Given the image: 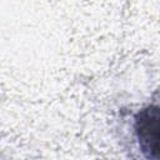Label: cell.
<instances>
[{
	"instance_id": "1",
	"label": "cell",
	"mask_w": 160,
	"mask_h": 160,
	"mask_svg": "<svg viewBox=\"0 0 160 160\" xmlns=\"http://www.w3.org/2000/svg\"><path fill=\"white\" fill-rule=\"evenodd\" d=\"M136 149L145 159H160V105L149 104L139 109L130 124Z\"/></svg>"
}]
</instances>
